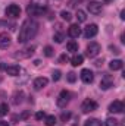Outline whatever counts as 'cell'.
<instances>
[{
	"label": "cell",
	"mask_w": 125,
	"mask_h": 126,
	"mask_svg": "<svg viewBox=\"0 0 125 126\" xmlns=\"http://www.w3.org/2000/svg\"><path fill=\"white\" fill-rule=\"evenodd\" d=\"M4 13H6V16H9V18H18V16L21 15V7H19L18 4H9V6L6 7Z\"/></svg>",
	"instance_id": "cell-7"
},
{
	"label": "cell",
	"mask_w": 125,
	"mask_h": 126,
	"mask_svg": "<svg viewBox=\"0 0 125 126\" xmlns=\"http://www.w3.org/2000/svg\"><path fill=\"white\" fill-rule=\"evenodd\" d=\"M63 38H65V35H63V32H56V34L53 35V40H55L56 43H59V44H61V43L63 41Z\"/></svg>",
	"instance_id": "cell-26"
},
{
	"label": "cell",
	"mask_w": 125,
	"mask_h": 126,
	"mask_svg": "<svg viewBox=\"0 0 125 126\" xmlns=\"http://www.w3.org/2000/svg\"><path fill=\"white\" fill-rule=\"evenodd\" d=\"M83 62H84V57H83L81 54H75V56L71 59L72 66H80V64H83Z\"/></svg>",
	"instance_id": "cell-19"
},
{
	"label": "cell",
	"mask_w": 125,
	"mask_h": 126,
	"mask_svg": "<svg viewBox=\"0 0 125 126\" xmlns=\"http://www.w3.org/2000/svg\"><path fill=\"white\" fill-rule=\"evenodd\" d=\"M47 84H49V79L47 78H44V76H40V78H35L34 79V82H32V87H34V90H43L44 87H47Z\"/></svg>",
	"instance_id": "cell-9"
},
{
	"label": "cell",
	"mask_w": 125,
	"mask_h": 126,
	"mask_svg": "<svg viewBox=\"0 0 125 126\" xmlns=\"http://www.w3.org/2000/svg\"><path fill=\"white\" fill-rule=\"evenodd\" d=\"M97 32H99L97 25H96V24H90V25H87L85 30H84V37H85V38H93V37L97 35Z\"/></svg>",
	"instance_id": "cell-10"
},
{
	"label": "cell",
	"mask_w": 125,
	"mask_h": 126,
	"mask_svg": "<svg viewBox=\"0 0 125 126\" xmlns=\"http://www.w3.org/2000/svg\"><path fill=\"white\" fill-rule=\"evenodd\" d=\"M121 19H125V10L121 12Z\"/></svg>",
	"instance_id": "cell-37"
},
{
	"label": "cell",
	"mask_w": 125,
	"mask_h": 126,
	"mask_svg": "<svg viewBox=\"0 0 125 126\" xmlns=\"http://www.w3.org/2000/svg\"><path fill=\"white\" fill-rule=\"evenodd\" d=\"M66 50H68V51H72V53H77V51H78V44H77L75 41H69V43L66 44Z\"/></svg>",
	"instance_id": "cell-20"
},
{
	"label": "cell",
	"mask_w": 125,
	"mask_h": 126,
	"mask_svg": "<svg viewBox=\"0 0 125 126\" xmlns=\"http://www.w3.org/2000/svg\"><path fill=\"white\" fill-rule=\"evenodd\" d=\"M35 51V46H28L25 47L24 50H19L18 53H13V59H27V57H31Z\"/></svg>",
	"instance_id": "cell-2"
},
{
	"label": "cell",
	"mask_w": 125,
	"mask_h": 126,
	"mask_svg": "<svg viewBox=\"0 0 125 126\" xmlns=\"http://www.w3.org/2000/svg\"><path fill=\"white\" fill-rule=\"evenodd\" d=\"M7 111H9L7 104H6V103H1V104H0V117L4 116V114H7Z\"/></svg>",
	"instance_id": "cell-25"
},
{
	"label": "cell",
	"mask_w": 125,
	"mask_h": 126,
	"mask_svg": "<svg viewBox=\"0 0 125 126\" xmlns=\"http://www.w3.org/2000/svg\"><path fill=\"white\" fill-rule=\"evenodd\" d=\"M22 98H24V93H22V91H16V93L13 94V100H12V103H13L15 106H18V104L22 103Z\"/></svg>",
	"instance_id": "cell-18"
},
{
	"label": "cell",
	"mask_w": 125,
	"mask_h": 126,
	"mask_svg": "<svg viewBox=\"0 0 125 126\" xmlns=\"http://www.w3.org/2000/svg\"><path fill=\"white\" fill-rule=\"evenodd\" d=\"M44 117H46V114H44L43 111H38V113L35 114V119H37V120H41V119H44Z\"/></svg>",
	"instance_id": "cell-32"
},
{
	"label": "cell",
	"mask_w": 125,
	"mask_h": 126,
	"mask_svg": "<svg viewBox=\"0 0 125 126\" xmlns=\"http://www.w3.org/2000/svg\"><path fill=\"white\" fill-rule=\"evenodd\" d=\"M46 126H55L56 125V117L55 116H46Z\"/></svg>",
	"instance_id": "cell-23"
},
{
	"label": "cell",
	"mask_w": 125,
	"mask_h": 126,
	"mask_svg": "<svg viewBox=\"0 0 125 126\" xmlns=\"http://www.w3.org/2000/svg\"><path fill=\"white\" fill-rule=\"evenodd\" d=\"M69 117H71V113H62V116H61V119H62L63 122H66Z\"/></svg>",
	"instance_id": "cell-33"
},
{
	"label": "cell",
	"mask_w": 125,
	"mask_h": 126,
	"mask_svg": "<svg viewBox=\"0 0 125 126\" xmlns=\"http://www.w3.org/2000/svg\"><path fill=\"white\" fill-rule=\"evenodd\" d=\"M28 116H30V111H25V113H24V114H22L21 117H22V119H27Z\"/></svg>",
	"instance_id": "cell-35"
},
{
	"label": "cell",
	"mask_w": 125,
	"mask_h": 126,
	"mask_svg": "<svg viewBox=\"0 0 125 126\" xmlns=\"http://www.w3.org/2000/svg\"><path fill=\"white\" fill-rule=\"evenodd\" d=\"M69 98H71V94H69L66 90L61 91V93H59V95H58V100H56V104H58V107H61V109L66 107V104L69 103Z\"/></svg>",
	"instance_id": "cell-5"
},
{
	"label": "cell",
	"mask_w": 125,
	"mask_h": 126,
	"mask_svg": "<svg viewBox=\"0 0 125 126\" xmlns=\"http://www.w3.org/2000/svg\"><path fill=\"white\" fill-rule=\"evenodd\" d=\"M44 56H46V57H52V56H53V48H52L50 46H46V47H44Z\"/></svg>",
	"instance_id": "cell-27"
},
{
	"label": "cell",
	"mask_w": 125,
	"mask_h": 126,
	"mask_svg": "<svg viewBox=\"0 0 125 126\" xmlns=\"http://www.w3.org/2000/svg\"><path fill=\"white\" fill-rule=\"evenodd\" d=\"M100 44L99 43H90L88 46H87V51H85V54H87V57H90V59H93V57H96L99 53H100Z\"/></svg>",
	"instance_id": "cell-6"
},
{
	"label": "cell",
	"mask_w": 125,
	"mask_h": 126,
	"mask_svg": "<svg viewBox=\"0 0 125 126\" xmlns=\"http://www.w3.org/2000/svg\"><path fill=\"white\" fill-rule=\"evenodd\" d=\"M77 19H78V22H85L87 21L85 12L84 10H77Z\"/></svg>",
	"instance_id": "cell-22"
},
{
	"label": "cell",
	"mask_w": 125,
	"mask_h": 126,
	"mask_svg": "<svg viewBox=\"0 0 125 126\" xmlns=\"http://www.w3.org/2000/svg\"><path fill=\"white\" fill-rule=\"evenodd\" d=\"M87 9H88L90 13L99 15V13H102V3H99V1H90L87 4Z\"/></svg>",
	"instance_id": "cell-11"
},
{
	"label": "cell",
	"mask_w": 125,
	"mask_h": 126,
	"mask_svg": "<svg viewBox=\"0 0 125 126\" xmlns=\"http://www.w3.org/2000/svg\"><path fill=\"white\" fill-rule=\"evenodd\" d=\"M109 111L110 113H122L124 111V103L122 101H113L110 106H109Z\"/></svg>",
	"instance_id": "cell-12"
},
{
	"label": "cell",
	"mask_w": 125,
	"mask_h": 126,
	"mask_svg": "<svg viewBox=\"0 0 125 126\" xmlns=\"http://www.w3.org/2000/svg\"><path fill=\"white\" fill-rule=\"evenodd\" d=\"M61 75H62V73H61V70H53V73H52L53 81H55V82H58V81L61 79Z\"/></svg>",
	"instance_id": "cell-30"
},
{
	"label": "cell",
	"mask_w": 125,
	"mask_h": 126,
	"mask_svg": "<svg viewBox=\"0 0 125 126\" xmlns=\"http://www.w3.org/2000/svg\"><path fill=\"white\" fill-rule=\"evenodd\" d=\"M44 12H46V7L37 6V4H32V3H30L28 7H27V13L30 16H40V15H44Z\"/></svg>",
	"instance_id": "cell-4"
},
{
	"label": "cell",
	"mask_w": 125,
	"mask_h": 126,
	"mask_svg": "<svg viewBox=\"0 0 125 126\" xmlns=\"http://www.w3.org/2000/svg\"><path fill=\"white\" fill-rule=\"evenodd\" d=\"M68 35L71 38H78L81 35V28L78 27V24H74V25H71L68 28Z\"/></svg>",
	"instance_id": "cell-14"
},
{
	"label": "cell",
	"mask_w": 125,
	"mask_h": 126,
	"mask_svg": "<svg viewBox=\"0 0 125 126\" xmlns=\"http://www.w3.org/2000/svg\"><path fill=\"white\" fill-rule=\"evenodd\" d=\"M112 84H113L112 79L104 73V76H103V79H102V82H100V88H102V90H109V88L112 87Z\"/></svg>",
	"instance_id": "cell-16"
},
{
	"label": "cell",
	"mask_w": 125,
	"mask_h": 126,
	"mask_svg": "<svg viewBox=\"0 0 125 126\" xmlns=\"http://www.w3.org/2000/svg\"><path fill=\"white\" fill-rule=\"evenodd\" d=\"M80 78L84 84H91L94 81V73L90 70V69H83L81 73H80Z\"/></svg>",
	"instance_id": "cell-8"
},
{
	"label": "cell",
	"mask_w": 125,
	"mask_h": 126,
	"mask_svg": "<svg viewBox=\"0 0 125 126\" xmlns=\"http://www.w3.org/2000/svg\"><path fill=\"white\" fill-rule=\"evenodd\" d=\"M6 73L10 75V76H18L21 73V67L18 64H10V66L6 67Z\"/></svg>",
	"instance_id": "cell-15"
},
{
	"label": "cell",
	"mask_w": 125,
	"mask_h": 126,
	"mask_svg": "<svg viewBox=\"0 0 125 126\" xmlns=\"http://www.w3.org/2000/svg\"><path fill=\"white\" fill-rule=\"evenodd\" d=\"M81 110H83V113H91L94 110H97V103L94 100H91V98H87V100L83 101Z\"/></svg>",
	"instance_id": "cell-3"
},
{
	"label": "cell",
	"mask_w": 125,
	"mask_h": 126,
	"mask_svg": "<svg viewBox=\"0 0 125 126\" xmlns=\"http://www.w3.org/2000/svg\"><path fill=\"white\" fill-rule=\"evenodd\" d=\"M68 62V56H66V54H62V56H61V57H59V63H66Z\"/></svg>",
	"instance_id": "cell-34"
},
{
	"label": "cell",
	"mask_w": 125,
	"mask_h": 126,
	"mask_svg": "<svg viewBox=\"0 0 125 126\" xmlns=\"http://www.w3.org/2000/svg\"><path fill=\"white\" fill-rule=\"evenodd\" d=\"M32 4H37V6H43V7H46V4H47V1L46 0H31Z\"/></svg>",
	"instance_id": "cell-31"
},
{
	"label": "cell",
	"mask_w": 125,
	"mask_h": 126,
	"mask_svg": "<svg viewBox=\"0 0 125 126\" xmlns=\"http://www.w3.org/2000/svg\"><path fill=\"white\" fill-rule=\"evenodd\" d=\"M84 126H102V122L99 119H88V120H85Z\"/></svg>",
	"instance_id": "cell-21"
},
{
	"label": "cell",
	"mask_w": 125,
	"mask_h": 126,
	"mask_svg": "<svg viewBox=\"0 0 125 126\" xmlns=\"http://www.w3.org/2000/svg\"><path fill=\"white\" fill-rule=\"evenodd\" d=\"M106 126H121V125H119V120H116L115 117H109L106 120Z\"/></svg>",
	"instance_id": "cell-24"
},
{
	"label": "cell",
	"mask_w": 125,
	"mask_h": 126,
	"mask_svg": "<svg viewBox=\"0 0 125 126\" xmlns=\"http://www.w3.org/2000/svg\"><path fill=\"white\" fill-rule=\"evenodd\" d=\"M38 31V24L32 19H27L24 21V24L21 25L19 32H18V43L25 44L27 41H30L31 38L35 37V34Z\"/></svg>",
	"instance_id": "cell-1"
},
{
	"label": "cell",
	"mask_w": 125,
	"mask_h": 126,
	"mask_svg": "<svg viewBox=\"0 0 125 126\" xmlns=\"http://www.w3.org/2000/svg\"><path fill=\"white\" fill-rule=\"evenodd\" d=\"M61 16H62L63 21H68V22H69V21L72 19V15H71L69 12H66V10H63L62 13H61Z\"/></svg>",
	"instance_id": "cell-28"
},
{
	"label": "cell",
	"mask_w": 125,
	"mask_h": 126,
	"mask_svg": "<svg viewBox=\"0 0 125 126\" xmlns=\"http://www.w3.org/2000/svg\"><path fill=\"white\" fill-rule=\"evenodd\" d=\"M66 79H68V82L74 84V82L77 81V75H75L74 72H69V73H68V76H66Z\"/></svg>",
	"instance_id": "cell-29"
},
{
	"label": "cell",
	"mask_w": 125,
	"mask_h": 126,
	"mask_svg": "<svg viewBox=\"0 0 125 126\" xmlns=\"http://www.w3.org/2000/svg\"><path fill=\"white\" fill-rule=\"evenodd\" d=\"M109 67H110L112 70H121V69L124 67V62L119 60V59H115V60H112V62L109 63Z\"/></svg>",
	"instance_id": "cell-17"
},
{
	"label": "cell",
	"mask_w": 125,
	"mask_h": 126,
	"mask_svg": "<svg viewBox=\"0 0 125 126\" xmlns=\"http://www.w3.org/2000/svg\"><path fill=\"white\" fill-rule=\"evenodd\" d=\"M0 126H9V123L4 122V120H0Z\"/></svg>",
	"instance_id": "cell-36"
},
{
	"label": "cell",
	"mask_w": 125,
	"mask_h": 126,
	"mask_svg": "<svg viewBox=\"0 0 125 126\" xmlns=\"http://www.w3.org/2000/svg\"><path fill=\"white\" fill-rule=\"evenodd\" d=\"M10 35L7 34V32H1L0 34V48H7L9 46H10Z\"/></svg>",
	"instance_id": "cell-13"
}]
</instances>
